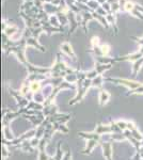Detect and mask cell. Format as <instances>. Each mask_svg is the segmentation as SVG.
I'll return each instance as SVG.
<instances>
[{
	"mask_svg": "<svg viewBox=\"0 0 143 160\" xmlns=\"http://www.w3.org/2000/svg\"><path fill=\"white\" fill-rule=\"evenodd\" d=\"M101 81H103V77H101V76H98L97 78L93 80L92 83H93V86H100V84H101Z\"/></svg>",
	"mask_w": 143,
	"mask_h": 160,
	"instance_id": "2",
	"label": "cell"
},
{
	"mask_svg": "<svg viewBox=\"0 0 143 160\" xmlns=\"http://www.w3.org/2000/svg\"><path fill=\"white\" fill-rule=\"evenodd\" d=\"M108 98H109V94L107 92H105V91H101L100 92V105H104L105 104L106 102L108 100Z\"/></svg>",
	"mask_w": 143,
	"mask_h": 160,
	"instance_id": "1",
	"label": "cell"
}]
</instances>
